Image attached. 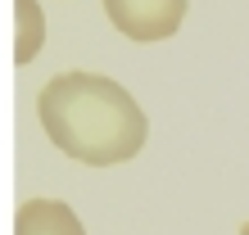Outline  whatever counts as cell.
<instances>
[{
	"instance_id": "6da1fadb",
	"label": "cell",
	"mask_w": 249,
	"mask_h": 235,
	"mask_svg": "<svg viewBox=\"0 0 249 235\" xmlns=\"http://www.w3.org/2000/svg\"><path fill=\"white\" fill-rule=\"evenodd\" d=\"M36 118L54 150L86 168L127 163L150 140L145 109L127 86L100 72H54L36 95Z\"/></svg>"
},
{
	"instance_id": "7a4b0ae2",
	"label": "cell",
	"mask_w": 249,
	"mask_h": 235,
	"mask_svg": "<svg viewBox=\"0 0 249 235\" xmlns=\"http://www.w3.org/2000/svg\"><path fill=\"white\" fill-rule=\"evenodd\" d=\"M190 0H105L109 23L127 41H168L177 36Z\"/></svg>"
},
{
	"instance_id": "3957f363",
	"label": "cell",
	"mask_w": 249,
	"mask_h": 235,
	"mask_svg": "<svg viewBox=\"0 0 249 235\" xmlns=\"http://www.w3.org/2000/svg\"><path fill=\"white\" fill-rule=\"evenodd\" d=\"M14 235H86V226L64 199H27L14 213Z\"/></svg>"
},
{
	"instance_id": "277c9868",
	"label": "cell",
	"mask_w": 249,
	"mask_h": 235,
	"mask_svg": "<svg viewBox=\"0 0 249 235\" xmlns=\"http://www.w3.org/2000/svg\"><path fill=\"white\" fill-rule=\"evenodd\" d=\"M46 41V14L36 0H14V64H32Z\"/></svg>"
},
{
	"instance_id": "5b68a950",
	"label": "cell",
	"mask_w": 249,
	"mask_h": 235,
	"mask_svg": "<svg viewBox=\"0 0 249 235\" xmlns=\"http://www.w3.org/2000/svg\"><path fill=\"white\" fill-rule=\"evenodd\" d=\"M240 235H249V222H245V226H240Z\"/></svg>"
}]
</instances>
